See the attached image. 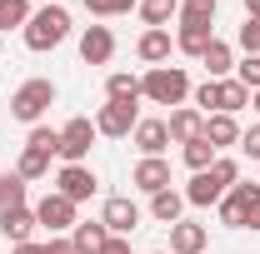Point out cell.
Segmentation results:
<instances>
[{"label":"cell","instance_id":"obj_5","mask_svg":"<svg viewBox=\"0 0 260 254\" xmlns=\"http://www.w3.org/2000/svg\"><path fill=\"white\" fill-rule=\"evenodd\" d=\"M95 120H85V115H80V120H70V125L60 130V150H55V155L65 159V164H85V159H90V145H95Z\"/></svg>","mask_w":260,"mask_h":254},{"label":"cell","instance_id":"obj_12","mask_svg":"<svg viewBox=\"0 0 260 254\" xmlns=\"http://www.w3.org/2000/svg\"><path fill=\"white\" fill-rule=\"evenodd\" d=\"M165 130H170V140H175V145H190V140L205 135V115L190 110V105H175V110H170V120H165Z\"/></svg>","mask_w":260,"mask_h":254},{"label":"cell","instance_id":"obj_8","mask_svg":"<svg viewBox=\"0 0 260 254\" xmlns=\"http://www.w3.org/2000/svg\"><path fill=\"white\" fill-rule=\"evenodd\" d=\"M260 204V185H230L225 199H220V224H230V229H245V220H250V209Z\"/></svg>","mask_w":260,"mask_h":254},{"label":"cell","instance_id":"obj_6","mask_svg":"<svg viewBox=\"0 0 260 254\" xmlns=\"http://www.w3.org/2000/svg\"><path fill=\"white\" fill-rule=\"evenodd\" d=\"M135 125H140V105H120V100H105L95 115V130L100 135H110V140H125V135H135Z\"/></svg>","mask_w":260,"mask_h":254},{"label":"cell","instance_id":"obj_45","mask_svg":"<svg viewBox=\"0 0 260 254\" xmlns=\"http://www.w3.org/2000/svg\"><path fill=\"white\" fill-rule=\"evenodd\" d=\"M45 5H50V0H45Z\"/></svg>","mask_w":260,"mask_h":254},{"label":"cell","instance_id":"obj_14","mask_svg":"<svg viewBox=\"0 0 260 254\" xmlns=\"http://www.w3.org/2000/svg\"><path fill=\"white\" fill-rule=\"evenodd\" d=\"M40 229V220H35V209H10V215H0V234L10 239V244H30V234Z\"/></svg>","mask_w":260,"mask_h":254},{"label":"cell","instance_id":"obj_34","mask_svg":"<svg viewBox=\"0 0 260 254\" xmlns=\"http://www.w3.org/2000/svg\"><path fill=\"white\" fill-rule=\"evenodd\" d=\"M235 70H240V75H235V80H240V85H245V90H260V55H245V60L235 65Z\"/></svg>","mask_w":260,"mask_h":254},{"label":"cell","instance_id":"obj_16","mask_svg":"<svg viewBox=\"0 0 260 254\" xmlns=\"http://www.w3.org/2000/svg\"><path fill=\"white\" fill-rule=\"evenodd\" d=\"M165 145H170V130H165V120H140V125H135V150H140L145 159H155Z\"/></svg>","mask_w":260,"mask_h":254},{"label":"cell","instance_id":"obj_39","mask_svg":"<svg viewBox=\"0 0 260 254\" xmlns=\"http://www.w3.org/2000/svg\"><path fill=\"white\" fill-rule=\"evenodd\" d=\"M10 254H50V249H45V244H35V239H30V244H15Z\"/></svg>","mask_w":260,"mask_h":254},{"label":"cell","instance_id":"obj_3","mask_svg":"<svg viewBox=\"0 0 260 254\" xmlns=\"http://www.w3.org/2000/svg\"><path fill=\"white\" fill-rule=\"evenodd\" d=\"M185 95H190V75L180 65H155L140 75V100H150V105H180Z\"/></svg>","mask_w":260,"mask_h":254},{"label":"cell","instance_id":"obj_15","mask_svg":"<svg viewBox=\"0 0 260 254\" xmlns=\"http://www.w3.org/2000/svg\"><path fill=\"white\" fill-rule=\"evenodd\" d=\"M170 50H175V40H170V30H145L140 40H135V55H140V60L150 65V70L170 60Z\"/></svg>","mask_w":260,"mask_h":254},{"label":"cell","instance_id":"obj_29","mask_svg":"<svg viewBox=\"0 0 260 254\" xmlns=\"http://www.w3.org/2000/svg\"><path fill=\"white\" fill-rule=\"evenodd\" d=\"M250 105V90L240 85V80H220V115H235V110H245Z\"/></svg>","mask_w":260,"mask_h":254},{"label":"cell","instance_id":"obj_4","mask_svg":"<svg viewBox=\"0 0 260 254\" xmlns=\"http://www.w3.org/2000/svg\"><path fill=\"white\" fill-rule=\"evenodd\" d=\"M55 105V80H25L15 95H10V115L25 120V125H40V115Z\"/></svg>","mask_w":260,"mask_h":254},{"label":"cell","instance_id":"obj_1","mask_svg":"<svg viewBox=\"0 0 260 254\" xmlns=\"http://www.w3.org/2000/svg\"><path fill=\"white\" fill-rule=\"evenodd\" d=\"M230 185H240V164L220 155L210 170H200L190 185H185V204H200V209H205V204H220Z\"/></svg>","mask_w":260,"mask_h":254},{"label":"cell","instance_id":"obj_10","mask_svg":"<svg viewBox=\"0 0 260 254\" xmlns=\"http://www.w3.org/2000/svg\"><path fill=\"white\" fill-rule=\"evenodd\" d=\"M35 220H40V229H50V234H65V229H75V204H70V199H65V194H45V199H40V204H35Z\"/></svg>","mask_w":260,"mask_h":254},{"label":"cell","instance_id":"obj_23","mask_svg":"<svg viewBox=\"0 0 260 254\" xmlns=\"http://www.w3.org/2000/svg\"><path fill=\"white\" fill-rule=\"evenodd\" d=\"M135 10H140V20H145L150 30H165V20L180 15V0H140Z\"/></svg>","mask_w":260,"mask_h":254},{"label":"cell","instance_id":"obj_27","mask_svg":"<svg viewBox=\"0 0 260 254\" xmlns=\"http://www.w3.org/2000/svg\"><path fill=\"white\" fill-rule=\"evenodd\" d=\"M25 204V180L10 170V175H0V215H10V209H20Z\"/></svg>","mask_w":260,"mask_h":254},{"label":"cell","instance_id":"obj_30","mask_svg":"<svg viewBox=\"0 0 260 254\" xmlns=\"http://www.w3.org/2000/svg\"><path fill=\"white\" fill-rule=\"evenodd\" d=\"M215 20V0H180V25H210Z\"/></svg>","mask_w":260,"mask_h":254},{"label":"cell","instance_id":"obj_9","mask_svg":"<svg viewBox=\"0 0 260 254\" xmlns=\"http://www.w3.org/2000/svg\"><path fill=\"white\" fill-rule=\"evenodd\" d=\"M95 190H100V180H95V170H85V164H65L55 175V194H65L70 204H85Z\"/></svg>","mask_w":260,"mask_h":254},{"label":"cell","instance_id":"obj_32","mask_svg":"<svg viewBox=\"0 0 260 254\" xmlns=\"http://www.w3.org/2000/svg\"><path fill=\"white\" fill-rule=\"evenodd\" d=\"M30 150H45V155H55L60 150V130H50V125H30V140H25Z\"/></svg>","mask_w":260,"mask_h":254},{"label":"cell","instance_id":"obj_22","mask_svg":"<svg viewBox=\"0 0 260 254\" xmlns=\"http://www.w3.org/2000/svg\"><path fill=\"white\" fill-rule=\"evenodd\" d=\"M180 209H185V194H180V190L150 194V215H155L160 224H180Z\"/></svg>","mask_w":260,"mask_h":254},{"label":"cell","instance_id":"obj_31","mask_svg":"<svg viewBox=\"0 0 260 254\" xmlns=\"http://www.w3.org/2000/svg\"><path fill=\"white\" fill-rule=\"evenodd\" d=\"M90 15H100V20H115V15H130L140 0H80Z\"/></svg>","mask_w":260,"mask_h":254},{"label":"cell","instance_id":"obj_44","mask_svg":"<svg viewBox=\"0 0 260 254\" xmlns=\"http://www.w3.org/2000/svg\"><path fill=\"white\" fill-rule=\"evenodd\" d=\"M0 50H5V45H0Z\"/></svg>","mask_w":260,"mask_h":254},{"label":"cell","instance_id":"obj_36","mask_svg":"<svg viewBox=\"0 0 260 254\" xmlns=\"http://www.w3.org/2000/svg\"><path fill=\"white\" fill-rule=\"evenodd\" d=\"M240 150H245V155H250V159H260V125L240 135Z\"/></svg>","mask_w":260,"mask_h":254},{"label":"cell","instance_id":"obj_42","mask_svg":"<svg viewBox=\"0 0 260 254\" xmlns=\"http://www.w3.org/2000/svg\"><path fill=\"white\" fill-rule=\"evenodd\" d=\"M255 110H260V90H255Z\"/></svg>","mask_w":260,"mask_h":254},{"label":"cell","instance_id":"obj_35","mask_svg":"<svg viewBox=\"0 0 260 254\" xmlns=\"http://www.w3.org/2000/svg\"><path fill=\"white\" fill-rule=\"evenodd\" d=\"M235 40H240V50H245V55H260V20H250V15H245V25H240V35H235Z\"/></svg>","mask_w":260,"mask_h":254},{"label":"cell","instance_id":"obj_25","mask_svg":"<svg viewBox=\"0 0 260 254\" xmlns=\"http://www.w3.org/2000/svg\"><path fill=\"white\" fill-rule=\"evenodd\" d=\"M105 100H120V105H135L140 100V80L125 75V70H115L110 80H105Z\"/></svg>","mask_w":260,"mask_h":254},{"label":"cell","instance_id":"obj_2","mask_svg":"<svg viewBox=\"0 0 260 254\" xmlns=\"http://www.w3.org/2000/svg\"><path fill=\"white\" fill-rule=\"evenodd\" d=\"M65 35H70V10L50 0V5H40V10L30 15V25H25V45H30L35 55H45V50L60 45Z\"/></svg>","mask_w":260,"mask_h":254},{"label":"cell","instance_id":"obj_20","mask_svg":"<svg viewBox=\"0 0 260 254\" xmlns=\"http://www.w3.org/2000/svg\"><path fill=\"white\" fill-rule=\"evenodd\" d=\"M205 140H210L215 150L240 145V125H235V115H205Z\"/></svg>","mask_w":260,"mask_h":254},{"label":"cell","instance_id":"obj_37","mask_svg":"<svg viewBox=\"0 0 260 254\" xmlns=\"http://www.w3.org/2000/svg\"><path fill=\"white\" fill-rule=\"evenodd\" d=\"M45 249H50V254H75V244H70L65 234H50V244H45Z\"/></svg>","mask_w":260,"mask_h":254},{"label":"cell","instance_id":"obj_33","mask_svg":"<svg viewBox=\"0 0 260 254\" xmlns=\"http://www.w3.org/2000/svg\"><path fill=\"white\" fill-rule=\"evenodd\" d=\"M195 105H200V115H220V80H205L195 90Z\"/></svg>","mask_w":260,"mask_h":254},{"label":"cell","instance_id":"obj_19","mask_svg":"<svg viewBox=\"0 0 260 254\" xmlns=\"http://www.w3.org/2000/svg\"><path fill=\"white\" fill-rule=\"evenodd\" d=\"M210 40H215V30H210V25H180V30H175V50L200 60V55L210 50Z\"/></svg>","mask_w":260,"mask_h":254},{"label":"cell","instance_id":"obj_17","mask_svg":"<svg viewBox=\"0 0 260 254\" xmlns=\"http://www.w3.org/2000/svg\"><path fill=\"white\" fill-rule=\"evenodd\" d=\"M170 254H205V224H170Z\"/></svg>","mask_w":260,"mask_h":254},{"label":"cell","instance_id":"obj_28","mask_svg":"<svg viewBox=\"0 0 260 254\" xmlns=\"http://www.w3.org/2000/svg\"><path fill=\"white\" fill-rule=\"evenodd\" d=\"M215 159H220V150H215V145H210L205 135H200V140H190V145H185V164H190L195 175H200V170H210Z\"/></svg>","mask_w":260,"mask_h":254},{"label":"cell","instance_id":"obj_13","mask_svg":"<svg viewBox=\"0 0 260 254\" xmlns=\"http://www.w3.org/2000/svg\"><path fill=\"white\" fill-rule=\"evenodd\" d=\"M130 185H135V190H145V194L170 190V164H165L160 155H155V159H140V164H135V175H130Z\"/></svg>","mask_w":260,"mask_h":254},{"label":"cell","instance_id":"obj_7","mask_svg":"<svg viewBox=\"0 0 260 254\" xmlns=\"http://www.w3.org/2000/svg\"><path fill=\"white\" fill-rule=\"evenodd\" d=\"M100 224H105L110 234L130 239V234L140 229V204H135L130 194H110V199H105V209H100Z\"/></svg>","mask_w":260,"mask_h":254},{"label":"cell","instance_id":"obj_41","mask_svg":"<svg viewBox=\"0 0 260 254\" xmlns=\"http://www.w3.org/2000/svg\"><path fill=\"white\" fill-rule=\"evenodd\" d=\"M245 229H260V204L250 209V220H245Z\"/></svg>","mask_w":260,"mask_h":254},{"label":"cell","instance_id":"obj_38","mask_svg":"<svg viewBox=\"0 0 260 254\" xmlns=\"http://www.w3.org/2000/svg\"><path fill=\"white\" fill-rule=\"evenodd\" d=\"M100 254H130V239H120V234H110V239H105V249Z\"/></svg>","mask_w":260,"mask_h":254},{"label":"cell","instance_id":"obj_18","mask_svg":"<svg viewBox=\"0 0 260 254\" xmlns=\"http://www.w3.org/2000/svg\"><path fill=\"white\" fill-rule=\"evenodd\" d=\"M105 239H110V229H105L100 220H85V224H75V229H70L75 254H100V249H105Z\"/></svg>","mask_w":260,"mask_h":254},{"label":"cell","instance_id":"obj_21","mask_svg":"<svg viewBox=\"0 0 260 254\" xmlns=\"http://www.w3.org/2000/svg\"><path fill=\"white\" fill-rule=\"evenodd\" d=\"M200 65L210 70V80H230V70H235V55H230L225 40H210V50L200 55Z\"/></svg>","mask_w":260,"mask_h":254},{"label":"cell","instance_id":"obj_40","mask_svg":"<svg viewBox=\"0 0 260 254\" xmlns=\"http://www.w3.org/2000/svg\"><path fill=\"white\" fill-rule=\"evenodd\" d=\"M245 15H250V20H260V0H245Z\"/></svg>","mask_w":260,"mask_h":254},{"label":"cell","instance_id":"obj_43","mask_svg":"<svg viewBox=\"0 0 260 254\" xmlns=\"http://www.w3.org/2000/svg\"><path fill=\"white\" fill-rule=\"evenodd\" d=\"M155 254H170V249H155Z\"/></svg>","mask_w":260,"mask_h":254},{"label":"cell","instance_id":"obj_11","mask_svg":"<svg viewBox=\"0 0 260 254\" xmlns=\"http://www.w3.org/2000/svg\"><path fill=\"white\" fill-rule=\"evenodd\" d=\"M110 55H115L110 25H85V35H80V60L85 65H110Z\"/></svg>","mask_w":260,"mask_h":254},{"label":"cell","instance_id":"obj_26","mask_svg":"<svg viewBox=\"0 0 260 254\" xmlns=\"http://www.w3.org/2000/svg\"><path fill=\"white\" fill-rule=\"evenodd\" d=\"M15 175H20V180H40V175H50V155L25 145V150H20V159H15Z\"/></svg>","mask_w":260,"mask_h":254},{"label":"cell","instance_id":"obj_24","mask_svg":"<svg viewBox=\"0 0 260 254\" xmlns=\"http://www.w3.org/2000/svg\"><path fill=\"white\" fill-rule=\"evenodd\" d=\"M30 0H0V35L5 30H25L30 25Z\"/></svg>","mask_w":260,"mask_h":254}]
</instances>
